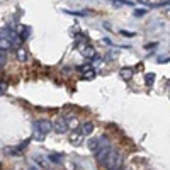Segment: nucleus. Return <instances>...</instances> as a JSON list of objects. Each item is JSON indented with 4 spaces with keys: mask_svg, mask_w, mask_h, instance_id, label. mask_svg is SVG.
<instances>
[{
    "mask_svg": "<svg viewBox=\"0 0 170 170\" xmlns=\"http://www.w3.org/2000/svg\"><path fill=\"white\" fill-rule=\"evenodd\" d=\"M95 158H97V162L102 167H106L107 170H116V169H119V167H123V155L119 152L112 150V148L97 153Z\"/></svg>",
    "mask_w": 170,
    "mask_h": 170,
    "instance_id": "nucleus-1",
    "label": "nucleus"
},
{
    "mask_svg": "<svg viewBox=\"0 0 170 170\" xmlns=\"http://www.w3.org/2000/svg\"><path fill=\"white\" fill-rule=\"evenodd\" d=\"M51 129H53V123H49L48 119H36L32 123V138L36 141H44V138Z\"/></svg>",
    "mask_w": 170,
    "mask_h": 170,
    "instance_id": "nucleus-2",
    "label": "nucleus"
},
{
    "mask_svg": "<svg viewBox=\"0 0 170 170\" xmlns=\"http://www.w3.org/2000/svg\"><path fill=\"white\" fill-rule=\"evenodd\" d=\"M87 146H89V150L92 152V153H100V152H104V150H109L111 148V141H109V138L106 136V135H100V136H97V138H90V140H87Z\"/></svg>",
    "mask_w": 170,
    "mask_h": 170,
    "instance_id": "nucleus-3",
    "label": "nucleus"
},
{
    "mask_svg": "<svg viewBox=\"0 0 170 170\" xmlns=\"http://www.w3.org/2000/svg\"><path fill=\"white\" fill-rule=\"evenodd\" d=\"M2 37H3V39H7V41H10L12 44H19V43H20L19 31L12 29L10 26H5V27H2Z\"/></svg>",
    "mask_w": 170,
    "mask_h": 170,
    "instance_id": "nucleus-4",
    "label": "nucleus"
},
{
    "mask_svg": "<svg viewBox=\"0 0 170 170\" xmlns=\"http://www.w3.org/2000/svg\"><path fill=\"white\" fill-rule=\"evenodd\" d=\"M68 128H70V124H68V121H66L65 116L56 117V119L53 121V129H54L58 135H65V133H68Z\"/></svg>",
    "mask_w": 170,
    "mask_h": 170,
    "instance_id": "nucleus-5",
    "label": "nucleus"
},
{
    "mask_svg": "<svg viewBox=\"0 0 170 170\" xmlns=\"http://www.w3.org/2000/svg\"><path fill=\"white\" fill-rule=\"evenodd\" d=\"M83 135L80 133V131H75V133H72V136H70V145H73V146H80L83 141Z\"/></svg>",
    "mask_w": 170,
    "mask_h": 170,
    "instance_id": "nucleus-6",
    "label": "nucleus"
},
{
    "mask_svg": "<svg viewBox=\"0 0 170 170\" xmlns=\"http://www.w3.org/2000/svg\"><path fill=\"white\" fill-rule=\"evenodd\" d=\"M80 53H82L85 58H89V61H90V60L97 54V51H95L92 46H83V48H80Z\"/></svg>",
    "mask_w": 170,
    "mask_h": 170,
    "instance_id": "nucleus-7",
    "label": "nucleus"
},
{
    "mask_svg": "<svg viewBox=\"0 0 170 170\" xmlns=\"http://www.w3.org/2000/svg\"><path fill=\"white\" fill-rule=\"evenodd\" d=\"M78 131H80L83 136H89V135L94 131V124H92V123H82L80 128H78Z\"/></svg>",
    "mask_w": 170,
    "mask_h": 170,
    "instance_id": "nucleus-8",
    "label": "nucleus"
},
{
    "mask_svg": "<svg viewBox=\"0 0 170 170\" xmlns=\"http://www.w3.org/2000/svg\"><path fill=\"white\" fill-rule=\"evenodd\" d=\"M31 27L29 26H20V31H19V37H20V43H24L29 36H31Z\"/></svg>",
    "mask_w": 170,
    "mask_h": 170,
    "instance_id": "nucleus-9",
    "label": "nucleus"
},
{
    "mask_svg": "<svg viewBox=\"0 0 170 170\" xmlns=\"http://www.w3.org/2000/svg\"><path fill=\"white\" fill-rule=\"evenodd\" d=\"M119 73H121V77H123L124 80H129V78L133 77V73H135V72H133V68L124 66V68H121V72H119Z\"/></svg>",
    "mask_w": 170,
    "mask_h": 170,
    "instance_id": "nucleus-10",
    "label": "nucleus"
},
{
    "mask_svg": "<svg viewBox=\"0 0 170 170\" xmlns=\"http://www.w3.org/2000/svg\"><path fill=\"white\" fill-rule=\"evenodd\" d=\"M48 160L54 162V163H61L63 162V153H49L48 155Z\"/></svg>",
    "mask_w": 170,
    "mask_h": 170,
    "instance_id": "nucleus-11",
    "label": "nucleus"
},
{
    "mask_svg": "<svg viewBox=\"0 0 170 170\" xmlns=\"http://www.w3.org/2000/svg\"><path fill=\"white\" fill-rule=\"evenodd\" d=\"M15 54H17V60H19V61H26V60H27V51H26L24 48H17Z\"/></svg>",
    "mask_w": 170,
    "mask_h": 170,
    "instance_id": "nucleus-12",
    "label": "nucleus"
},
{
    "mask_svg": "<svg viewBox=\"0 0 170 170\" xmlns=\"http://www.w3.org/2000/svg\"><path fill=\"white\" fill-rule=\"evenodd\" d=\"M65 14H68V15H78V17H82V15H87L89 12H87V10H65Z\"/></svg>",
    "mask_w": 170,
    "mask_h": 170,
    "instance_id": "nucleus-13",
    "label": "nucleus"
},
{
    "mask_svg": "<svg viewBox=\"0 0 170 170\" xmlns=\"http://www.w3.org/2000/svg\"><path fill=\"white\" fill-rule=\"evenodd\" d=\"M32 160H34L39 167H46V160H44L41 155H34V157H32Z\"/></svg>",
    "mask_w": 170,
    "mask_h": 170,
    "instance_id": "nucleus-14",
    "label": "nucleus"
},
{
    "mask_svg": "<svg viewBox=\"0 0 170 170\" xmlns=\"http://www.w3.org/2000/svg\"><path fill=\"white\" fill-rule=\"evenodd\" d=\"M153 82H155V73H145V83L152 85Z\"/></svg>",
    "mask_w": 170,
    "mask_h": 170,
    "instance_id": "nucleus-15",
    "label": "nucleus"
},
{
    "mask_svg": "<svg viewBox=\"0 0 170 170\" xmlns=\"http://www.w3.org/2000/svg\"><path fill=\"white\" fill-rule=\"evenodd\" d=\"M146 12H148L146 9H135L133 14H135V17H143V15H146Z\"/></svg>",
    "mask_w": 170,
    "mask_h": 170,
    "instance_id": "nucleus-16",
    "label": "nucleus"
},
{
    "mask_svg": "<svg viewBox=\"0 0 170 170\" xmlns=\"http://www.w3.org/2000/svg\"><path fill=\"white\" fill-rule=\"evenodd\" d=\"M10 46H12V43H10V41H7V39H3V37H2V44H0V48H2V51H7V49H9V48H10Z\"/></svg>",
    "mask_w": 170,
    "mask_h": 170,
    "instance_id": "nucleus-17",
    "label": "nucleus"
},
{
    "mask_svg": "<svg viewBox=\"0 0 170 170\" xmlns=\"http://www.w3.org/2000/svg\"><path fill=\"white\" fill-rule=\"evenodd\" d=\"M119 34L128 36V37H135V36H136V32H131V31H119Z\"/></svg>",
    "mask_w": 170,
    "mask_h": 170,
    "instance_id": "nucleus-18",
    "label": "nucleus"
},
{
    "mask_svg": "<svg viewBox=\"0 0 170 170\" xmlns=\"http://www.w3.org/2000/svg\"><path fill=\"white\" fill-rule=\"evenodd\" d=\"M158 46V43L155 41V43H148V44H145V49H152V48H157Z\"/></svg>",
    "mask_w": 170,
    "mask_h": 170,
    "instance_id": "nucleus-19",
    "label": "nucleus"
},
{
    "mask_svg": "<svg viewBox=\"0 0 170 170\" xmlns=\"http://www.w3.org/2000/svg\"><path fill=\"white\" fill-rule=\"evenodd\" d=\"M157 61H158V63H165V61H170V56H169V58H163V56H162V58H158Z\"/></svg>",
    "mask_w": 170,
    "mask_h": 170,
    "instance_id": "nucleus-20",
    "label": "nucleus"
},
{
    "mask_svg": "<svg viewBox=\"0 0 170 170\" xmlns=\"http://www.w3.org/2000/svg\"><path fill=\"white\" fill-rule=\"evenodd\" d=\"M102 41H104V43H106V44H107V46H111V44H112V41H111V39H107V37H104V39H102Z\"/></svg>",
    "mask_w": 170,
    "mask_h": 170,
    "instance_id": "nucleus-21",
    "label": "nucleus"
},
{
    "mask_svg": "<svg viewBox=\"0 0 170 170\" xmlns=\"http://www.w3.org/2000/svg\"><path fill=\"white\" fill-rule=\"evenodd\" d=\"M29 170H37V167H34V165H32V167H29Z\"/></svg>",
    "mask_w": 170,
    "mask_h": 170,
    "instance_id": "nucleus-22",
    "label": "nucleus"
},
{
    "mask_svg": "<svg viewBox=\"0 0 170 170\" xmlns=\"http://www.w3.org/2000/svg\"><path fill=\"white\" fill-rule=\"evenodd\" d=\"M116 170H124V169H123V167H119V169H116Z\"/></svg>",
    "mask_w": 170,
    "mask_h": 170,
    "instance_id": "nucleus-23",
    "label": "nucleus"
}]
</instances>
